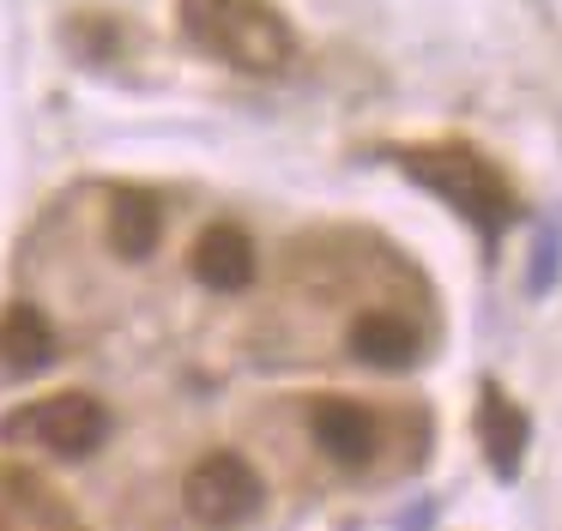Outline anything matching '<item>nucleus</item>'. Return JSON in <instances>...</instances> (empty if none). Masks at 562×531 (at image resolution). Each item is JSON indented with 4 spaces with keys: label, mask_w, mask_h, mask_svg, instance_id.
Wrapping results in <instances>:
<instances>
[{
    "label": "nucleus",
    "mask_w": 562,
    "mask_h": 531,
    "mask_svg": "<svg viewBox=\"0 0 562 531\" xmlns=\"http://www.w3.org/2000/svg\"><path fill=\"white\" fill-rule=\"evenodd\" d=\"M182 24L200 48L224 55L243 72H279L296 55L291 24L267 0H182Z\"/></svg>",
    "instance_id": "1"
},
{
    "label": "nucleus",
    "mask_w": 562,
    "mask_h": 531,
    "mask_svg": "<svg viewBox=\"0 0 562 531\" xmlns=\"http://www.w3.org/2000/svg\"><path fill=\"white\" fill-rule=\"evenodd\" d=\"M308 429H315L321 453L339 459V465H363V459L375 453V417H369L363 405H351V398H321Z\"/></svg>",
    "instance_id": "5"
},
{
    "label": "nucleus",
    "mask_w": 562,
    "mask_h": 531,
    "mask_svg": "<svg viewBox=\"0 0 562 531\" xmlns=\"http://www.w3.org/2000/svg\"><path fill=\"white\" fill-rule=\"evenodd\" d=\"M158 229H164V212L151 193H122L110 212V241L115 253H127V260H146L151 248H158Z\"/></svg>",
    "instance_id": "10"
},
{
    "label": "nucleus",
    "mask_w": 562,
    "mask_h": 531,
    "mask_svg": "<svg viewBox=\"0 0 562 531\" xmlns=\"http://www.w3.org/2000/svg\"><path fill=\"white\" fill-rule=\"evenodd\" d=\"M194 278L206 290H248L255 284V241L231 224L206 229L200 248H194Z\"/></svg>",
    "instance_id": "7"
},
{
    "label": "nucleus",
    "mask_w": 562,
    "mask_h": 531,
    "mask_svg": "<svg viewBox=\"0 0 562 531\" xmlns=\"http://www.w3.org/2000/svg\"><path fill=\"white\" fill-rule=\"evenodd\" d=\"M400 163H405V176H417L424 188H436L453 212L472 217V224L484 229V241H496L502 224L514 217V193L502 188V176L477 151H460V145H417V151H405Z\"/></svg>",
    "instance_id": "2"
},
{
    "label": "nucleus",
    "mask_w": 562,
    "mask_h": 531,
    "mask_svg": "<svg viewBox=\"0 0 562 531\" xmlns=\"http://www.w3.org/2000/svg\"><path fill=\"white\" fill-rule=\"evenodd\" d=\"M477 434H484V453H490V465H496V477H514L520 447H526V417L496 393V386H484V405H477Z\"/></svg>",
    "instance_id": "9"
},
{
    "label": "nucleus",
    "mask_w": 562,
    "mask_h": 531,
    "mask_svg": "<svg viewBox=\"0 0 562 531\" xmlns=\"http://www.w3.org/2000/svg\"><path fill=\"white\" fill-rule=\"evenodd\" d=\"M0 434L7 441H37L49 453H98L110 441V410L98 405L91 393H55V398H37V405L13 410V417H0Z\"/></svg>",
    "instance_id": "3"
},
{
    "label": "nucleus",
    "mask_w": 562,
    "mask_h": 531,
    "mask_svg": "<svg viewBox=\"0 0 562 531\" xmlns=\"http://www.w3.org/2000/svg\"><path fill=\"white\" fill-rule=\"evenodd\" d=\"M55 362V326L31 302H13L0 314V369L7 374H37Z\"/></svg>",
    "instance_id": "6"
},
{
    "label": "nucleus",
    "mask_w": 562,
    "mask_h": 531,
    "mask_svg": "<svg viewBox=\"0 0 562 531\" xmlns=\"http://www.w3.org/2000/svg\"><path fill=\"white\" fill-rule=\"evenodd\" d=\"M188 513L200 526H243L260 507V477L248 471V459L236 453H206L194 471H188Z\"/></svg>",
    "instance_id": "4"
},
{
    "label": "nucleus",
    "mask_w": 562,
    "mask_h": 531,
    "mask_svg": "<svg viewBox=\"0 0 562 531\" xmlns=\"http://www.w3.org/2000/svg\"><path fill=\"white\" fill-rule=\"evenodd\" d=\"M351 350L369 362V369H412L417 362V332L400 320V314H363L351 326Z\"/></svg>",
    "instance_id": "8"
}]
</instances>
